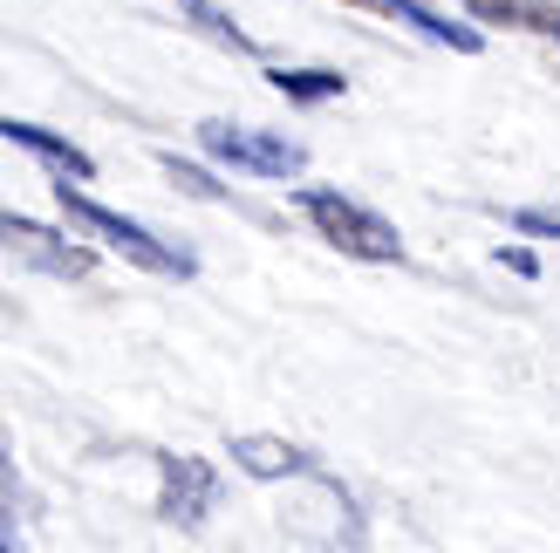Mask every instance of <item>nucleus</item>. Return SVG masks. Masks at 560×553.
I'll list each match as a JSON object with an SVG mask.
<instances>
[{
	"mask_svg": "<svg viewBox=\"0 0 560 553\" xmlns=\"http://www.w3.org/2000/svg\"><path fill=\"white\" fill-rule=\"evenodd\" d=\"M267 82L288 103H335V96L349 90V75H335V69H273Z\"/></svg>",
	"mask_w": 560,
	"mask_h": 553,
	"instance_id": "9d476101",
	"label": "nucleus"
},
{
	"mask_svg": "<svg viewBox=\"0 0 560 553\" xmlns=\"http://www.w3.org/2000/svg\"><path fill=\"white\" fill-rule=\"evenodd\" d=\"M233 464L246 479H307L315 472V451L288 445V437H267V431H240L233 437Z\"/></svg>",
	"mask_w": 560,
	"mask_h": 553,
	"instance_id": "423d86ee",
	"label": "nucleus"
},
{
	"mask_svg": "<svg viewBox=\"0 0 560 553\" xmlns=\"http://www.w3.org/2000/svg\"><path fill=\"white\" fill-rule=\"evenodd\" d=\"M355 8H376V14H389V21H410L417 35H431V42L458 48V55H479V48H486V35H479L471 21H444L438 8H424V0H355Z\"/></svg>",
	"mask_w": 560,
	"mask_h": 553,
	"instance_id": "6e6552de",
	"label": "nucleus"
},
{
	"mask_svg": "<svg viewBox=\"0 0 560 553\" xmlns=\"http://www.w3.org/2000/svg\"><path fill=\"white\" fill-rule=\"evenodd\" d=\"M55 205H62L69 219L90 239H103L109 254H124L130 267H144V273H158V281H191V254H178V246H164L151 226H137V219H124V212H109V205H96L82 185H55Z\"/></svg>",
	"mask_w": 560,
	"mask_h": 553,
	"instance_id": "f257e3e1",
	"label": "nucleus"
},
{
	"mask_svg": "<svg viewBox=\"0 0 560 553\" xmlns=\"http://www.w3.org/2000/svg\"><path fill=\"white\" fill-rule=\"evenodd\" d=\"M471 21H520V27H540L547 42H560V8L547 0H465Z\"/></svg>",
	"mask_w": 560,
	"mask_h": 553,
	"instance_id": "1a4fd4ad",
	"label": "nucleus"
},
{
	"mask_svg": "<svg viewBox=\"0 0 560 553\" xmlns=\"http://www.w3.org/2000/svg\"><path fill=\"white\" fill-rule=\"evenodd\" d=\"M294 205L307 212V226H315L328 246H342L349 260H376V267L404 260V233L389 226L383 212L342 199V191H328V185H301V191H294Z\"/></svg>",
	"mask_w": 560,
	"mask_h": 553,
	"instance_id": "f03ea898",
	"label": "nucleus"
},
{
	"mask_svg": "<svg viewBox=\"0 0 560 553\" xmlns=\"http://www.w3.org/2000/svg\"><path fill=\"white\" fill-rule=\"evenodd\" d=\"M164 172H172V178H178V191H191V199H219V185L199 172V164H185L178 151H164Z\"/></svg>",
	"mask_w": 560,
	"mask_h": 553,
	"instance_id": "f8f14e48",
	"label": "nucleus"
},
{
	"mask_svg": "<svg viewBox=\"0 0 560 553\" xmlns=\"http://www.w3.org/2000/svg\"><path fill=\"white\" fill-rule=\"evenodd\" d=\"M0 254L21 260V267H35V273H55V281H82V273L96 267L90 246L48 233V226H35V219H14V212H0Z\"/></svg>",
	"mask_w": 560,
	"mask_h": 553,
	"instance_id": "20e7f679",
	"label": "nucleus"
},
{
	"mask_svg": "<svg viewBox=\"0 0 560 553\" xmlns=\"http://www.w3.org/2000/svg\"><path fill=\"white\" fill-rule=\"evenodd\" d=\"M219 499V472L191 451H164L158 458V519L172 527H206V513Z\"/></svg>",
	"mask_w": 560,
	"mask_h": 553,
	"instance_id": "39448f33",
	"label": "nucleus"
},
{
	"mask_svg": "<svg viewBox=\"0 0 560 553\" xmlns=\"http://www.w3.org/2000/svg\"><path fill=\"white\" fill-rule=\"evenodd\" d=\"M513 226L520 233H540V239H560V219L553 212H513Z\"/></svg>",
	"mask_w": 560,
	"mask_h": 553,
	"instance_id": "4468645a",
	"label": "nucleus"
},
{
	"mask_svg": "<svg viewBox=\"0 0 560 553\" xmlns=\"http://www.w3.org/2000/svg\"><path fill=\"white\" fill-rule=\"evenodd\" d=\"M499 260H506L513 273H540V267H534V254H526V246H499Z\"/></svg>",
	"mask_w": 560,
	"mask_h": 553,
	"instance_id": "2eb2a0df",
	"label": "nucleus"
},
{
	"mask_svg": "<svg viewBox=\"0 0 560 553\" xmlns=\"http://www.w3.org/2000/svg\"><path fill=\"white\" fill-rule=\"evenodd\" d=\"M199 151L219 157V164H233V172H246V178H294L301 164H307V151L294 144V137L246 130V123H226V117L199 123Z\"/></svg>",
	"mask_w": 560,
	"mask_h": 553,
	"instance_id": "7ed1b4c3",
	"label": "nucleus"
},
{
	"mask_svg": "<svg viewBox=\"0 0 560 553\" xmlns=\"http://www.w3.org/2000/svg\"><path fill=\"white\" fill-rule=\"evenodd\" d=\"M178 14H185L191 27H199V35H212L219 48H233V55H254V35H246V27H233L226 14L212 8V0H178Z\"/></svg>",
	"mask_w": 560,
	"mask_h": 553,
	"instance_id": "9b49d317",
	"label": "nucleus"
},
{
	"mask_svg": "<svg viewBox=\"0 0 560 553\" xmlns=\"http://www.w3.org/2000/svg\"><path fill=\"white\" fill-rule=\"evenodd\" d=\"M0 137H8L14 151H35L42 164H55L62 178H75V185H90L96 178V157L82 151V144H69L62 130H42V123H21V117H0Z\"/></svg>",
	"mask_w": 560,
	"mask_h": 553,
	"instance_id": "0eeeda50",
	"label": "nucleus"
},
{
	"mask_svg": "<svg viewBox=\"0 0 560 553\" xmlns=\"http://www.w3.org/2000/svg\"><path fill=\"white\" fill-rule=\"evenodd\" d=\"M0 553H21V540H14V479H8V464H0Z\"/></svg>",
	"mask_w": 560,
	"mask_h": 553,
	"instance_id": "ddd939ff",
	"label": "nucleus"
}]
</instances>
